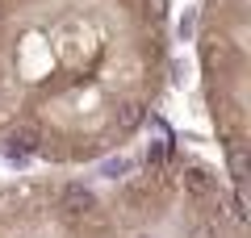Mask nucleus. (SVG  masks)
Returning a JSON list of instances; mask_svg holds the SVG:
<instances>
[{"label": "nucleus", "mask_w": 251, "mask_h": 238, "mask_svg": "<svg viewBox=\"0 0 251 238\" xmlns=\"http://www.w3.org/2000/svg\"><path fill=\"white\" fill-rule=\"evenodd\" d=\"M4 146H9V155H38L42 150V130H38L34 121H17L9 125V134H4Z\"/></svg>", "instance_id": "3"}, {"label": "nucleus", "mask_w": 251, "mask_h": 238, "mask_svg": "<svg viewBox=\"0 0 251 238\" xmlns=\"http://www.w3.org/2000/svg\"><path fill=\"white\" fill-rule=\"evenodd\" d=\"M176 188H184V196H193L197 205H209L218 196V176L205 163H184V171H176Z\"/></svg>", "instance_id": "1"}, {"label": "nucleus", "mask_w": 251, "mask_h": 238, "mask_svg": "<svg viewBox=\"0 0 251 238\" xmlns=\"http://www.w3.org/2000/svg\"><path fill=\"white\" fill-rule=\"evenodd\" d=\"M100 171H105L109 180H117V176H126V171H130V163L117 155V159H105V163H100Z\"/></svg>", "instance_id": "9"}, {"label": "nucleus", "mask_w": 251, "mask_h": 238, "mask_svg": "<svg viewBox=\"0 0 251 238\" xmlns=\"http://www.w3.org/2000/svg\"><path fill=\"white\" fill-rule=\"evenodd\" d=\"M184 238H222V226H214V217H197L184 230Z\"/></svg>", "instance_id": "8"}, {"label": "nucleus", "mask_w": 251, "mask_h": 238, "mask_svg": "<svg viewBox=\"0 0 251 238\" xmlns=\"http://www.w3.org/2000/svg\"><path fill=\"white\" fill-rule=\"evenodd\" d=\"M143 163H147V171H151V167H163V163H176L172 142H168V138H163V142H151V146H147V155H143Z\"/></svg>", "instance_id": "7"}, {"label": "nucleus", "mask_w": 251, "mask_h": 238, "mask_svg": "<svg viewBox=\"0 0 251 238\" xmlns=\"http://www.w3.org/2000/svg\"><path fill=\"white\" fill-rule=\"evenodd\" d=\"M234 4H243V0H234Z\"/></svg>", "instance_id": "11"}, {"label": "nucleus", "mask_w": 251, "mask_h": 238, "mask_svg": "<svg viewBox=\"0 0 251 238\" xmlns=\"http://www.w3.org/2000/svg\"><path fill=\"white\" fill-rule=\"evenodd\" d=\"M97 213V196L84 184H63L59 188V217L63 221H88Z\"/></svg>", "instance_id": "2"}, {"label": "nucleus", "mask_w": 251, "mask_h": 238, "mask_svg": "<svg viewBox=\"0 0 251 238\" xmlns=\"http://www.w3.org/2000/svg\"><path fill=\"white\" fill-rule=\"evenodd\" d=\"M201 59H205V71L214 75V71L239 67V59H243V46H226L222 38H205V46H201Z\"/></svg>", "instance_id": "4"}, {"label": "nucleus", "mask_w": 251, "mask_h": 238, "mask_svg": "<svg viewBox=\"0 0 251 238\" xmlns=\"http://www.w3.org/2000/svg\"><path fill=\"white\" fill-rule=\"evenodd\" d=\"M117 138H126V134H134L138 125L147 121V100H138V96H130V100H122V109H117Z\"/></svg>", "instance_id": "5"}, {"label": "nucleus", "mask_w": 251, "mask_h": 238, "mask_svg": "<svg viewBox=\"0 0 251 238\" xmlns=\"http://www.w3.org/2000/svg\"><path fill=\"white\" fill-rule=\"evenodd\" d=\"M138 238H151V234H138Z\"/></svg>", "instance_id": "10"}, {"label": "nucleus", "mask_w": 251, "mask_h": 238, "mask_svg": "<svg viewBox=\"0 0 251 238\" xmlns=\"http://www.w3.org/2000/svg\"><path fill=\"white\" fill-rule=\"evenodd\" d=\"M226 163H230V180L234 188H243V180H247V142H226Z\"/></svg>", "instance_id": "6"}]
</instances>
